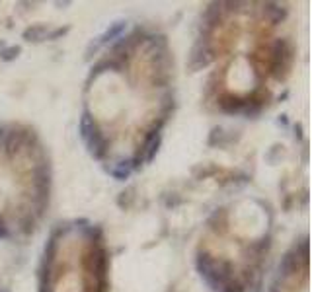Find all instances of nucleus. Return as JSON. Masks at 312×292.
<instances>
[{"mask_svg":"<svg viewBox=\"0 0 312 292\" xmlns=\"http://www.w3.org/2000/svg\"><path fill=\"white\" fill-rule=\"evenodd\" d=\"M168 105V59L154 39H139L100 66L86 108L103 150L127 160L143 150Z\"/></svg>","mask_w":312,"mask_h":292,"instance_id":"f257e3e1","label":"nucleus"},{"mask_svg":"<svg viewBox=\"0 0 312 292\" xmlns=\"http://www.w3.org/2000/svg\"><path fill=\"white\" fill-rule=\"evenodd\" d=\"M281 292H308V269H306V259L302 265H295L293 271L283 279Z\"/></svg>","mask_w":312,"mask_h":292,"instance_id":"423d86ee","label":"nucleus"},{"mask_svg":"<svg viewBox=\"0 0 312 292\" xmlns=\"http://www.w3.org/2000/svg\"><path fill=\"white\" fill-rule=\"evenodd\" d=\"M266 232V218L259 210H252V205L246 203L238 210V218L234 222L232 215H228V222L224 228L217 230L211 238L205 242L207 259L213 261L215 271H226V277L244 279L250 269V248L262 240Z\"/></svg>","mask_w":312,"mask_h":292,"instance_id":"39448f33","label":"nucleus"},{"mask_svg":"<svg viewBox=\"0 0 312 292\" xmlns=\"http://www.w3.org/2000/svg\"><path fill=\"white\" fill-rule=\"evenodd\" d=\"M103 249L88 228L72 226L57 236L47 265V292L103 290Z\"/></svg>","mask_w":312,"mask_h":292,"instance_id":"7ed1b4c3","label":"nucleus"},{"mask_svg":"<svg viewBox=\"0 0 312 292\" xmlns=\"http://www.w3.org/2000/svg\"><path fill=\"white\" fill-rule=\"evenodd\" d=\"M213 41L221 65V97L234 103L254 99L277 59L273 25L254 8H236L217 25Z\"/></svg>","mask_w":312,"mask_h":292,"instance_id":"f03ea898","label":"nucleus"},{"mask_svg":"<svg viewBox=\"0 0 312 292\" xmlns=\"http://www.w3.org/2000/svg\"><path fill=\"white\" fill-rule=\"evenodd\" d=\"M39 170L30 142L0 141V222L25 217L39 197Z\"/></svg>","mask_w":312,"mask_h":292,"instance_id":"20e7f679","label":"nucleus"}]
</instances>
